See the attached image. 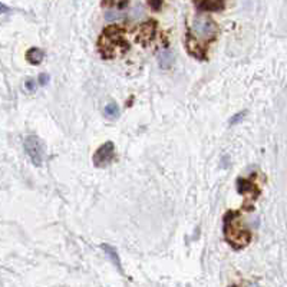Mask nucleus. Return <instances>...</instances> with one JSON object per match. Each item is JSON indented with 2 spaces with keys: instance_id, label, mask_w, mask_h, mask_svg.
I'll list each match as a JSON object with an SVG mask.
<instances>
[{
  "instance_id": "f257e3e1",
  "label": "nucleus",
  "mask_w": 287,
  "mask_h": 287,
  "mask_svg": "<svg viewBox=\"0 0 287 287\" xmlns=\"http://www.w3.org/2000/svg\"><path fill=\"white\" fill-rule=\"evenodd\" d=\"M224 233H226L227 241L234 247V248H243L246 247L251 236L247 230L241 228V221L237 218V214H228L224 223Z\"/></svg>"
},
{
  "instance_id": "f03ea898",
  "label": "nucleus",
  "mask_w": 287,
  "mask_h": 287,
  "mask_svg": "<svg viewBox=\"0 0 287 287\" xmlns=\"http://www.w3.org/2000/svg\"><path fill=\"white\" fill-rule=\"evenodd\" d=\"M191 27H192V32L195 33V36L201 41L214 39V36L217 35V26H215L214 21L203 13H200L194 18Z\"/></svg>"
},
{
  "instance_id": "7ed1b4c3",
  "label": "nucleus",
  "mask_w": 287,
  "mask_h": 287,
  "mask_svg": "<svg viewBox=\"0 0 287 287\" xmlns=\"http://www.w3.org/2000/svg\"><path fill=\"white\" fill-rule=\"evenodd\" d=\"M24 151L27 154V157L30 158L32 164L36 167H41L43 163V145L41 140L35 135H29L24 140Z\"/></svg>"
},
{
  "instance_id": "20e7f679",
  "label": "nucleus",
  "mask_w": 287,
  "mask_h": 287,
  "mask_svg": "<svg viewBox=\"0 0 287 287\" xmlns=\"http://www.w3.org/2000/svg\"><path fill=\"white\" fill-rule=\"evenodd\" d=\"M115 157V146L111 141L105 143L102 146L98 148V151L94 155V164L96 167H106L108 164L112 163Z\"/></svg>"
},
{
  "instance_id": "39448f33",
  "label": "nucleus",
  "mask_w": 287,
  "mask_h": 287,
  "mask_svg": "<svg viewBox=\"0 0 287 287\" xmlns=\"http://www.w3.org/2000/svg\"><path fill=\"white\" fill-rule=\"evenodd\" d=\"M101 248L105 251V254L108 256V259L112 262V264L117 267L120 271H122V266H121V260H120L118 251H117V250H115L112 246H109V244H102Z\"/></svg>"
},
{
  "instance_id": "423d86ee",
  "label": "nucleus",
  "mask_w": 287,
  "mask_h": 287,
  "mask_svg": "<svg viewBox=\"0 0 287 287\" xmlns=\"http://www.w3.org/2000/svg\"><path fill=\"white\" fill-rule=\"evenodd\" d=\"M43 58H45V52L39 48H32L26 53V59L32 65H39L43 61Z\"/></svg>"
},
{
  "instance_id": "0eeeda50",
  "label": "nucleus",
  "mask_w": 287,
  "mask_h": 287,
  "mask_svg": "<svg viewBox=\"0 0 287 287\" xmlns=\"http://www.w3.org/2000/svg\"><path fill=\"white\" fill-rule=\"evenodd\" d=\"M158 59H160V66H161L163 69H168V68L172 65V61H174V55L171 53V50L165 49V50H163V52L160 53Z\"/></svg>"
},
{
  "instance_id": "6e6552de",
  "label": "nucleus",
  "mask_w": 287,
  "mask_h": 287,
  "mask_svg": "<svg viewBox=\"0 0 287 287\" xmlns=\"http://www.w3.org/2000/svg\"><path fill=\"white\" fill-rule=\"evenodd\" d=\"M103 114H105L106 118H111V120L118 118L120 117V108L115 103H108L103 109Z\"/></svg>"
},
{
  "instance_id": "1a4fd4ad",
  "label": "nucleus",
  "mask_w": 287,
  "mask_h": 287,
  "mask_svg": "<svg viewBox=\"0 0 287 287\" xmlns=\"http://www.w3.org/2000/svg\"><path fill=\"white\" fill-rule=\"evenodd\" d=\"M247 112L246 111H243V112H239V114H236L231 120H230V125H236L237 122H240L241 120H243V117L246 115Z\"/></svg>"
},
{
  "instance_id": "9d476101",
  "label": "nucleus",
  "mask_w": 287,
  "mask_h": 287,
  "mask_svg": "<svg viewBox=\"0 0 287 287\" xmlns=\"http://www.w3.org/2000/svg\"><path fill=\"white\" fill-rule=\"evenodd\" d=\"M148 3H149V6H151V9L152 10H160L161 9V6H163V0H148Z\"/></svg>"
},
{
  "instance_id": "9b49d317",
  "label": "nucleus",
  "mask_w": 287,
  "mask_h": 287,
  "mask_svg": "<svg viewBox=\"0 0 287 287\" xmlns=\"http://www.w3.org/2000/svg\"><path fill=\"white\" fill-rule=\"evenodd\" d=\"M24 88L29 91V92H35V89H36V85H35V81H32V79H29V81H26L24 83Z\"/></svg>"
},
{
  "instance_id": "f8f14e48",
  "label": "nucleus",
  "mask_w": 287,
  "mask_h": 287,
  "mask_svg": "<svg viewBox=\"0 0 287 287\" xmlns=\"http://www.w3.org/2000/svg\"><path fill=\"white\" fill-rule=\"evenodd\" d=\"M49 79H50V78H49V75H46V73H41V75H39V83H41V85H46V83L49 82Z\"/></svg>"
},
{
  "instance_id": "ddd939ff",
  "label": "nucleus",
  "mask_w": 287,
  "mask_h": 287,
  "mask_svg": "<svg viewBox=\"0 0 287 287\" xmlns=\"http://www.w3.org/2000/svg\"><path fill=\"white\" fill-rule=\"evenodd\" d=\"M243 287H260L257 283H246Z\"/></svg>"
},
{
  "instance_id": "4468645a",
  "label": "nucleus",
  "mask_w": 287,
  "mask_h": 287,
  "mask_svg": "<svg viewBox=\"0 0 287 287\" xmlns=\"http://www.w3.org/2000/svg\"><path fill=\"white\" fill-rule=\"evenodd\" d=\"M7 12V7H6V4H1V13H6Z\"/></svg>"
}]
</instances>
